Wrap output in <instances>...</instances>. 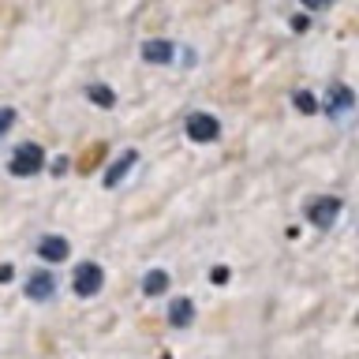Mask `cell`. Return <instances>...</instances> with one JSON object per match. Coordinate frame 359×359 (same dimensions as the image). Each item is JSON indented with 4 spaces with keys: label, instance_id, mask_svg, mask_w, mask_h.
Returning a JSON list of instances; mask_svg holds the SVG:
<instances>
[{
    "label": "cell",
    "instance_id": "obj_16",
    "mask_svg": "<svg viewBox=\"0 0 359 359\" xmlns=\"http://www.w3.org/2000/svg\"><path fill=\"white\" fill-rule=\"evenodd\" d=\"M307 27H311V22H307V15H296V19H292V30H299V34H303Z\"/></svg>",
    "mask_w": 359,
    "mask_h": 359
},
{
    "label": "cell",
    "instance_id": "obj_13",
    "mask_svg": "<svg viewBox=\"0 0 359 359\" xmlns=\"http://www.w3.org/2000/svg\"><path fill=\"white\" fill-rule=\"evenodd\" d=\"M292 101H296L299 112H314V97L307 94V90H296V97H292Z\"/></svg>",
    "mask_w": 359,
    "mask_h": 359
},
{
    "label": "cell",
    "instance_id": "obj_11",
    "mask_svg": "<svg viewBox=\"0 0 359 359\" xmlns=\"http://www.w3.org/2000/svg\"><path fill=\"white\" fill-rule=\"evenodd\" d=\"M165 288H168V273H165V269H150L146 280H142V292H146V296H161Z\"/></svg>",
    "mask_w": 359,
    "mask_h": 359
},
{
    "label": "cell",
    "instance_id": "obj_1",
    "mask_svg": "<svg viewBox=\"0 0 359 359\" xmlns=\"http://www.w3.org/2000/svg\"><path fill=\"white\" fill-rule=\"evenodd\" d=\"M45 168V150L41 146H34V142H27V146H19L15 154H11V161H8V172L11 176H38Z\"/></svg>",
    "mask_w": 359,
    "mask_h": 359
},
{
    "label": "cell",
    "instance_id": "obj_8",
    "mask_svg": "<svg viewBox=\"0 0 359 359\" xmlns=\"http://www.w3.org/2000/svg\"><path fill=\"white\" fill-rule=\"evenodd\" d=\"M168 322H172L176 330H187V325L195 322V303H191L187 296L172 299V307H168Z\"/></svg>",
    "mask_w": 359,
    "mask_h": 359
},
{
    "label": "cell",
    "instance_id": "obj_5",
    "mask_svg": "<svg viewBox=\"0 0 359 359\" xmlns=\"http://www.w3.org/2000/svg\"><path fill=\"white\" fill-rule=\"evenodd\" d=\"M221 135V123L210 112H191L187 116V139L191 142H213Z\"/></svg>",
    "mask_w": 359,
    "mask_h": 359
},
{
    "label": "cell",
    "instance_id": "obj_12",
    "mask_svg": "<svg viewBox=\"0 0 359 359\" xmlns=\"http://www.w3.org/2000/svg\"><path fill=\"white\" fill-rule=\"evenodd\" d=\"M86 97L94 101V105H101V109H112V105H116V94H112L105 83H94V86L86 90Z\"/></svg>",
    "mask_w": 359,
    "mask_h": 359
},
{
    "label": "cell",
    "instance_id": "obj_17",
    "mask_svg": "<svg viewBox=\"0 0 359 359\" xmlns=\"http://www.w3.org/2000/svg\"><path fill=\"white\" fill-rule=\"evenodd\" d=\"M213 280H217V285H224V280H229V269L217 266V269H213Z\"/></svg>",
    "mask_w": 359,
    "mask_h": 359
},
{
    "label": "cell",
    "instance_id": "obj_3",
    "mask_svg": "<svg viewBox=\"0 0 359 359\" xmlns=\"http://www.w3.org/2000/svg\"><path fill=\"white\" fill-rule=\"evenodd\" d=\"M337 217H341V198H330V195H322V198H314L311 206H307V221L314 224V229H333Z\"/></svg>",
    "mask_w": 359,
    "mask_h": 359
},
{
    "label": "cell",
    "instance_id": "obj_6",
    "mask_svg": "<svg viewBox=\"0 0 359 359\" xmlns=\"http://www.w3.org/2000/svg\"><path fill=\"white\" fill-rule=\"evenodd\" d=\"M53 296H56V277L49 273V269H38V273H30V280H27V299L45 303V299H53Z\"/></svg>",
    "mask_w": 359,
    "mask_h": 359
},
{
    "label": "cell",
    "instance_id": "obj_18",
    "mask_svg": "<svg viewBox=\"0 0 359 359\" xmlns=\"http://www.w3.org/2000/svg\"><path fill=\"white\" fill-rule=\"evenodd\" d=\"M11 277H15V273H11V266H0V285H8Z\"/></svg>",
    "mask_w": 359,
    "mask_h": 359
},
{
    "label": "cell",
    "instance_id": "obj_4",
    "mask_svg": "<svg viewBox=\"0 0 359 359\" xmlns=\"http://www.w3.org/2000/svg\"><path fill=\"white\" fill-rule=\"evenodd\" d=\"M101 285H105V273H101V266L94 262H83L75 269V280H72V288H75V296L79 299H90V296H97Z\"/></svg>",
    "mask_w": 359,
    "mask_h": 359
},
{
    "label": "cell",
    "instance_id": "obj_2",
    "mask_svg": "<svg viewBox=\"0 0 359 359\" xmlns=\"http://www.w3.org/2000/svg\"><path fill=\"white\" fill-rule=\"evenodd\" d=\"M325 112H330L333 123H352V116H355V94L348 86H333L330 94H325Z\"/></svg>",
    "mask_w": 359,
    "mask_h": 359
},
{
    "label": "cell",
    "instance_id": "obj_9",
    "mask_svg": "<svg viewBox=\"0 0 359 359\" xmlns=\"http://www.w3.org/2000/svg\"><path fill=\"white\" fill-rule=\"evenodd\" d=\"M142 56H146L150 64H168V60L176 56V45H172V41H146V45H142Z\"/></svg>",
    "mask_w": 359,
    "mask_h": 359
},
{
    "label": "cell",
    "instance_id": "obj_14",
    "mask_svg": "<svg viewBox=\"0 0 359 359\" xmlns=\"http://www.w3.org/2000/svg\"><path fill=\"white\" fill-rule=\"evenodd\" d=\"M11 123H15V109H0V139L8 135Z\"/></svg>",
    "mask_w": 359,
    "mask_h": 359
},
{
    "label": "cell",
    "instance_id": "obj_15",
    "mask_svg": "<svg viewBox=\"0 0 359 359\" xmlns=\"http://www.w3.org/2000/svg\"><path fill=\"white\" fill-rule=\"evenodd\" d=\"M303 4H307L311 11H322V8H330V4H333V0H303Z\"/></svg>",
    "mask_w": 359,
    "mask_h": 359
},
{
    "label": "cell",
    "instance_id": "obj_10",
    "mask_svg": "<svg viewBox=\"0 0 359 359\" xmlns=\"http://www.w3.org/2000/svg\"><path fill=\"white\" fill-rule=\"evenodd\" d=\"M131 165H135V150H123V157H120V161L105 172V187H116L120 180L128 176V168H131Z\"/></svg>",
    "mask_w": 359,
    "mask_h": 359
},
{
    "label": "cell",
    "instance_id": "obj_7",
    "mask_svg": "<svg viewBox=\"0 0 359 359\" xmlns=\"http://www.w3.org/2000/svg\"><path fill=\"white\" fill-rule=\"evenodd\" d=\"M67 251H72V247H67L64 236H45V240L38 243V255L45 258V262H64Z\"/></svg>",
    "mask_w": 359,
    "mask_h": 359
}]
</instances>
